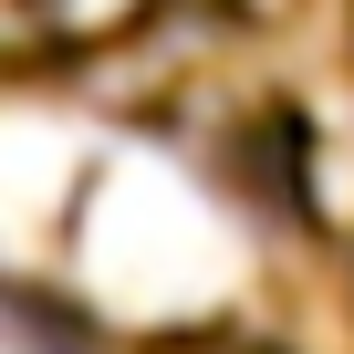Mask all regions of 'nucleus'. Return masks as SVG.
<instances>
[{"label":"nucleus","instance_id":"nucleus-1","mask_svg":"<svg viewBox=\"0 0 354 354\" xmlns=\"http://www.w3.org/2000/svg\"><path fill=\"white\" fill-rule=\"evenodd\" d=\"M146 11V0H0L11 21V53H73V42H104Z\"/></svg>","mask_w":354,"mask_h":354}]
</instances>
